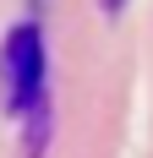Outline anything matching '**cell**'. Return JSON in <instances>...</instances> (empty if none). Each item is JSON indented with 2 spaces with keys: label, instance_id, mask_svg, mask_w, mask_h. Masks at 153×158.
<instances>
[{
  "label": "cell",
  "instance_id": "2",
  "mask_svg": "<svg viewBox=\"0 0 153 158\" xmlns=\"http://www.w3.org/2000/svg\"><path fill=\"white\" fill-rule=\"evenodd\" d=\"M104 11H120V0H104Z\"/></svg>",
  "mask_w": 153,
  "mask_h": 158
},
{
  "label": "cell",
  "instance_id": "1",
  "mask_svg": "<svg viewBox=\"0 0 153 158\" xmlns=\"http://www.w3.org/2000/svg\"><path fill=\"white\" fill-rule=\"evenodd\" d=\"M0 77H6V104L16 114L33 120V114L44 109V33L33 27V22L11 27V38L0 49Z\"/></svg>",
  "mask_w": 153,
  "mask_h": 158
}]
</instances>
